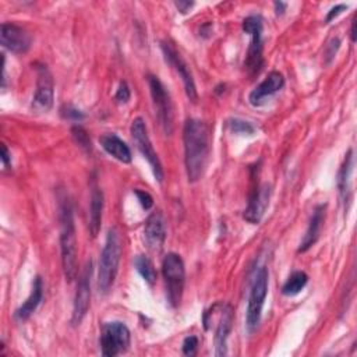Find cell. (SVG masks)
<instances>
[{
    "label": "cell",
    "mask_w": 357,
    "mask_h": 357,
    "mask_svg": "<svg viewBox=\"0 0 357 357\" xmlns=\"http://www.w3.org/2000/svg\"><path fill=\"white\" fill-rule=\"evenodd\" d=\"M42 297H43V282H42V278L40 276H36L33 279V283H32V289H31V293L29 296L26 297V300L15 310V314L14 317L18 319V321H26L38 308V305L40 304L42 301Z\"/></svg>",
    "instance_id": "obj_19"
},
{
    "label": "cell",
    "mask_w": 357,
    "mask_h": 357,
    "mask_svg": "<svg viewBox=\"0 0 357 357\" xmlns=\"http://www.w3.org/2000/svg\"><path fill=\"white\" fill-rule=\"evenodd\" d=\"M351 172H353V151L349 149L347 153L344 155L343 163H342V166L339 169V173H337V190H339V194H340V198H342L343 204L350 201Z\"/></svg>",
    "instance_id": "obj_22"
},
{
    "label": "cell",
    "mask_w": 357,
    "mask_h": 357,
    "mask_svg": "<svg viewBox=\"0 0 357 357\" xmlns=\"http://www.w3.org/2000/svg\"><path fill=\"white\" fill-rule=\"evenodd\" d=\"M121 251H123V247H121L120 233L116 227H110L107 230L105 245L102 248L100 258H99L96 286L99 293L102 294H107L114 284V280L119 272Z\"/></svg>",
    "instance_id": "obj_2"
},
{
    "label": "cell",
    "mask_w": 357,
    "mask_h": 357,
    "mask_svg": "<svg viewBox=\"0 0 357 357\" xmlns=\"http://www.w3.org/2000/svg\"><path fill=\"white\" fill-rule=\"evenodd\" d=\"M174 6L177 7V10H178L180 13L185 14L187 11H190V8L194 6V3H192V1H183V0H180V1H176Z\"/></svg>",
    "instance_id": "obj_34"
},
{
    "label": "cell",
    "mask_w": 357,
    "mask_h": 357,
    "mask_svg": "<svg viewBox=\"0 0 357 357\" xmlns=\"http://www.w3.org/2000/svg\"><path fill=\"white\" fill-rule=\"evenodd\" d=\"M1 163L6 169H8L10 165H11V153H10L8 148L4 144L1 145Z\"/></svg>",
    "instance_id": "obj_33"
},
{
    "label": "cell",
    "mask_w": 357,
    "mask_h": 357,
    "mask_svg": "<svg viewBox=\"0 0 357 357\" xmlns=\"http://www.w3.org/2000/svg\"><path fill=\"white\" fill-rule=\"evenodd\" d=\"M134 194L137 195V198H138L141 206H142L145 211H148V209H151V208L153 206V198L151 197L149 192L137 188V190H134Z\"/></svg>",
    "instance_id": "obj_30"
},
{
    "label": "cell",
    "mask_w": 357,
    "mask_h": 357,
    "mask_svg": "<svg viewBox=\"0 0 357 357\" xmlns=\"http://www.w3.org/2000/svg\"><path fill=\"white\" fill-rule=\"evenodd\" d=\"M144 237L149 248L159 250L166 238V223L160 211L152 212L144 226Z\"/></svg>",
    "instance_id": "obj_17"
},
{
    "label": "cell",
    "mask_w": 357,
    "mask_h": 357,
    "mask_svg": "<svg viewBox=\"0 0 357 357\" xmlns=\"http://www.w3.org/2000/svg\"><path fill=\"white\" fill-rule=\"evenodd\" d=\"M148 85H149L156 119L163 132L166 135H172L174 130V110H173V102H172L170 93L156 75H152V74L148 75Z\"/></svg>",
    "instance_id": "obj_5"
},
{
    "label": "cell",
    "mask_w": 357,
    "mask_h": 357,
    "mask_svg": "<svg viewBox=\"0 0 357 357\" xmlns=\"http://www.w3.org/2000/svg\"><path fill=\"white\" fill-rule=\"evenodd\" d=\"M227 127L233 134H238V135H252L257 131V127L252 123L245 121L243 119L227 120Z\"/></svg>",
    "instance_id": "obj_25"
},
{
    "label": "cell",
    "mask_w": 357,
    "mask_h": 357,
    "mask_svg": "<svg viewBox=\"0 0 357 357\" xmlns=\"http://www.w3.org/2000/svg\"><path fill=\"white\" fill-rule=\"evenodd\" d=\"M60 254L64 278L67 282H73L78 273L77 262V236L73 218V209L68 202H64L60 208Z\"/></svg>",
    "instance_id": "obj_3"
},
{
    "label": "cell",
    "mask_w": 357,
    "mask_h": 357,
    "mask_svg": "<svg viewBox=\"0 0 357 357\" xmlns=\"http://www.w3.org/2000/svg\"><path fill=\"white\" fill-rule=\"evenodd\" d=\"M262 29H264V24H262V18L259 15H248L244 18L243 31L251 36L247 57L244 61V67L250 75L258 74L264 64Z\"/></svg>",
    "instance_id": "obj_6"
},
{
    "label": "cell",
    "mask_w": 357,
    "mask_h": 357,
    "mask_svg": "<svg viewBox=\"0 0 357 357\" xmlns=\"http://www.w3.org/2000/svg\"><path fill=\"white\" fill-rule=\"evenodd\" d=\"M162 275L166 284L167 301L172 307H177L181 301L185 283V268L178 254L169 252L163 258Z\"/></svg>",
    "instance_id": "obj_4"
},
{
    "label": "cell",
    "mask_w": 357,
    "mask_h": 357,
    "mask_svg": "<svg viewBox=\"0 0 357 357\" xmlns=\"http://www.w3.org/2000/svg\"><path fill=\"white\" fill-rule=\"evenodd\" d=\"M268 276H269L268 269L262 266L259 268V271L257 272L252 280L248 303H247V311H245V326L248 332L255 331L261 321L264 303L268 294Z\"/></svg>",
    "instance_id": "obj_7"
},
{
    "label": "cell",
    "mask_w": 357,
    "mask_h": 357,
    "mask_svg": "<svg viewBox=\"0 0 357 357\" xmlns=\"http://www.w3.org/2000/svg\"><path fill=\"white\" fill-rule=\"evenodd\" d=\"M54 100V82L49 68L43 64L36 67V89L32 98V109L46 113L52 109Z\"/></svg>",
    "instance_id": "obj_11"
},
{
    "label": "cell",
    "mask_w": 357,
    "mask_h": 357,
    "mask_svg": "<svg viewBox=\"0 0 357 357\" xmlns=\"http://www.w3.org/2000/svg\"><path fill=\"white\" fill-rule=\"evenodd\" d=\"M307 282H308L307 273L303 272V271H296V272H293V273L287 278V280L283 283V286H282V293H283L284 296H289V297L296 296V294H298V293L305 287Z\"/></svg>",
    "instance_id": "obj_23"
},
{
    "label": "cell",
    "mask_w": 357,
    "mask_h": 357,
    "mask_svg": "<svg viewBox=\"0 0 357 357\" xmlns=\"http://www.w3.org/2000/svg\"><path fill=\"white\" fill-rule=\"evenodd\" d=\"M60 113H61V116H63L64 119H67V120L81 121V120L85 119V114H84L79 109L74 107L73 105H64V106L60 109Z\"/></svg>",
    "instance_id": "obj_27"
},
{
    "label": "cell",
    "mask_w": 357,
    "mask_h": 357,
    "mask_svg": "<svg viewBox=\"0 0 357 357\" xmlns=\"http://www.w3.org/2000/svg\"><path fill=\"white\" fill-rule=\"evenodd\" d=\"M354 25H356V21L353 20L351 21V28H350V38H351V42H356V33H354Z\"/></svg>",
    "instance_id": "obj_36"
},
{
    "label": "cell",
    "mask_w": 357,
    "mask_h": 357,
    "mask_svg": "<svg viewBox=\"0 0 357 357\" xmlns=\"http://www.w3.org/2000/svg\"><path fill=\"white\" fill-rule=\"evenodd\" d=\"M99 142L102 145V148L110 155L113 156L114 159H117L119 162L121 163H130L131 159H132V155H131V149L128 148V145L121 139L119 138L116 134H103L100 138H99Z\"/></svg>",
    "instance_id": "obj_20"
},
{
    "label": "cell",
    "mask_w": 357,
    "mask_h": 357,
    "mask_svg": "<svg viewBox=\"0 0 357 357\" xmlns=\"http://www.w3.org/2000/svg\"><path fill=\"white\" fill-rule=\"evenodd\" d=\"M134 266L137 269V272L141 275V278L149 284L153 286L156 283L158 279V273L156 269L153 266V264L151 262V259L145 255H137L134 258Z\"/></svg>",
    "instance_id": "obj_24"
},
{
    "label": "cell",
    "mask_w": 357,
    "mask_h": 357,
    "mask_svg": "<svg viewBox=\"0 0 357 357\" xmlns=\"http://www.w3.org/2000/svg\"><path fill=\"white\" fill-rule=\"evenodd\" d=\"M91 275H92V262L88 261L85 268L82 269L78 283H77V291L74 297V304H73V317H71V324L73 325H79L82 319L85 318L88 310H89V303H91Z\"/></svg>",
    "instance_id": "obj_12"
},
{
    "label": "cell",
    "mask_w": 357,
    "mask_h": 357,
    "mask_svg": "<svg viewBox=\"0 0 357 357\" xmlns=\"http://www.w3.org/2000/svg\"><path fill=\"white\" fill-rule=\"evenodd\" d=\"M275 11H276V14L278 15H282L283 13H284V10H286V3H283V1H275Z\"/></svg>",
    "instance_id": "obj_35"
},
{
    "label": "cell",
    "mask_w": 357,
    "mask_h": 357,
    "mask_svg": "<svg viewBox=\"0 0 357 357\" xmlns=\"http://www.w3.org/2000/svg\"><path fill=\"white\" fill-rule=\"evenodd\" d=\"M269 198H271V185L266 183L255 184L250 192L248 204H247V208L244 209L243 218L252 225L259 223L269 205Z\"/></svg>",
    "instance_id": "obj_14"
},
{
    "label": "cell",
    "mask_w": 357,
    "mask_h": 357,
    "mask_svg": "<svg viewBox=\"0 0 357 357\" xmlns=\"http://www.w3.org/2000/svg\"><path fill=\"white\" fill-rule=\"evenodd\" d=\"M103 192L99 188V185L96 184V181H93L92 184V190H91V204H89V233L92 237H96L99 230H100V225H102V212H103Z\"/></svg>",
    "instance_id": "obj_21"
},
{
    "label": "cell",
    "mask_w": 357,
    "mask_h": 357,
    "mask_svg": "<svg viewBox=\"0 0 357 357\" xmlns=\"http://www.w3.org/2000/svg\"><path fill=\"white\" fill-rule=\"evenodd\" d=\"M325 211H326V204H318L314 208L312 215H311L310 222H308V226H307V230L304 233V237L300 241V245H298V250H297L298 252H305L319 238L322 223L325 220Z\"/></svg>",
    "instance_id": "obj_18"
},
{
    "label": "cell",
    "mask_w": 357,
    "mask_h": 357,
    "mask_svg": "<svg viewBox=\"0 0 357 357\" xmlns=\"http://www.w3.org/2000/svg\"><path fill=\"white\" fill-rule=\"evenodd\" d=\"M197 347H198V337L191 335V336H187L184 340H183V354L185 356H194L197 353Z\"/></svg>",
    "instance_id": "obj_28"
},
{
    "label": "cell",
    "mask_w": 357,
    "mask_h": 357,
    "mask_svg": "<svg viewBox=\"0 0 357 357\" xmlns=\"http://www.w3.org/2000/svg\"><path fill=\"white\" fill-rule=\"evenodd\" d=\"M184 165L190 183L198 181L205 170L209 155V128L199 119H187L183 128Z\"/></svg>",
    "instance_id": "obj_1"
},
{
    "label": "cell",
    "mask_w": 357,
    "mask_h": 357,
    "mask_svg": "<svg viewBox=\"0 0 357 357\" xmlns=\"http://www.w3.org/2000/svg\"><path fill=\"white\" fill-rule=\"evenodd\" d=\"M346 8H347L346 4H336L335 7H332V8L328 11L326 18H325V22H326V24L331 22L333 18H336V17H337L340 13H343Z\"/></svg>",
    "instance_id": "obj_32"
},
{
    "label": "cell",
    "mask_w": 357,
    "mask_h": 357,
    "mask_svg": "<svg viewBox=\"0 0 357 357\" xmlns=\"http://www.w3.org/2000/svg\"><path fill=\"white\" fill-rule=\"evenodd\" d=\"M130 132L131 137L138 148V151L141 152V155L146 159V162L149 163L152 173L155 176V178L162 183L163 181V167L160 163V159L156 153V151L153 149V145L151 142V138L148 135V130H146V124L145 120L142 117H135L131 123L130 127Z\"/></svg>",
    "instance_id": "obj_9"
},
{
    "label": "cell",
    "mask_w": 357,
    "mask_h": 357,
    "mask_svg": "<svg viewBox=\"0 0 357 357\" xmlns=\"http://www.w3.org/2000/svg\"><path fill=\"white\" fill-rule=\"evenodd\" d=\"M71 134H73L74 141H75L84 151L91 152V149H92V146H91V139H89V135H88V132L85 131L84 127H81V126H74V127L71 128Z\"/></svg>",
    "instance_id": "obj_26"
},
{
    "label": "cell",
    "mask_w": 357,
    "mask_h": 357,
    "mask_svg": "<svg viewBox=\"0 0 357 357\" xmlns=\"http://www.w3.org/2000/svg\"><path fill=\"white\" fill-rule=\"evenodd\" d=\"M0 40L7 50L21 54L31 47V35L22 26L14 22H3L0 28Z\"/></svg>",
    "instance_id": "obj_13"
},
{
    "label": "cell",
    "mask_w": 357,
    "mask_h": 357,
    "mask_svg": "<svg viewBox=\"0 0 357 357\" xmlns=\"http://www.w3.org/2000/svg\"><path fill=\"white\" fill-rule=\"evenodd\" d=\"M284 85V77L279 71H271L262 82H259L248 95V102L252 106H262L266 99L279 92Z\"/></svg>",
    "instance_id": "obj_15"
},
{
    "label": "cell",
    "mask_w": 357,
    "mask_h": 357,
    "mask_svg": "<svg viewBox=\"0 0 357 357\" xmlns=\"http://www.w3.org/2000/svg\"><path fill=\"white\" fill-rule=\"evenodd\" d=\"M160 49L163 53L165 60L176 70V73L180 75L183 84H184V91L187 98L195 103L198 100V92H197V86L192 78V74L190 71V67L187 66V63L184 61V59L180 56V53L176 50V47L166 40L160 42Z\"/></svg>",
    "instance_id": "obj_10"
},
{
    "label": "cell",
    "mask_w": 357,
    "mask_h": 357,
    "mask_svg": "<svg viewBox=\"0 0 357 357\" xmlns=\"http://www.w3.org/2000/svg\"><path fill=\"white\" fill-rule=\"evenodd\" d=\"M99 342L102 354L105 357H114L128 350L131 333L124 322L109 321L102 325Z\"/></svg>",
    "instance_id": "obj_8"
},
{
    "label": "cell",
    "mask_w": 357,
    "mask_h": 357,
    "mask_svg": "<svg viewBox=\"0 0 357 357\" xmlns=\"http://www.w3.org/2000/svg\"><path fill=\"white\" fill-rule=\"evenodd\" d=\"M233 324V308L229 304L222 305L219 321L216 325L213 343H215V356L223 357L227 354V339L231 331Z\"/></svg>",
    "instance_id": "obj_16"
},
{
    "label": "cell",
    "mask_w": 357,
    "mask_h": 357,
    "mask_svg": "<svg viewBox=\"0 0 357 357\" xmlns=\"http://www.w3.org/2000/svg\"><path fill=\"white\" fill-rule=\"evenodd\" d=\"M339 45H340L339 38H333V39L328 43V46H326V63H331V61H332V59L335 57V54H336V52H337V49H339Z\"/></svg>",
    "instance_id": "obj_31"
},
{
    "label": "cell",
    "mask_w": 357,
    "mask_h": 357,
    "mask_svg": "<svg viewBox=\"0 0 357 357\" xmlns=\"http://www.w3.org/2000/svg\"><path fill=\"white\" fill-rule=\"evenodd\" d=\"M131 98V92H130V88L127 85L126 81H121L119 84V88L116 91V95H114V99L119 102V103H127Z\"/></svg>",
    "instance_id": "obj_29"
}]
</instances>
